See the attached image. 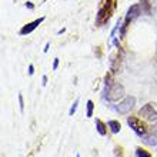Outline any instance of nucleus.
I'll use <instances>...</instances> for the list:
<instances>
[{
	"mask_svg": "<svg viewBox=\"0 0 157 157\" xmlns=\"http://www.w3.org/2000/svg\"><path fill=\"white\" fill-rule=\"evenodd\" d=\"M139 14H140V4H133L132 7L128 9L127 14H126V19H124V26H123V29H121V36H124V33H126V27L130 25V21H132L133 19H136Z\"/></svg>",
	"mask_w": 157,
	"mask_h": 157,
	"instance_id": "39448f33",
	"label": "nucleus"
},
{
	"mask_svg": "<svg viewBox=\"0 0 157 157\" xmlns=\"http://www.w3.org/2000/svg\"><path fill=\"white\" fill-rule=\"evenodd\" d=\"M107 126L110 127V130H112L113 134H117V133L120 132V127H121V126H120V123H119V121H116V120H110V121L107 123Z\"/></svg>",
	"mask_w": 157,
	"mask_h": 157,
	"instance_id": "6e6552de",
	"label": "nucleus"
},
{
	"mask_svg": "<svg viewBox=\"0 0 157 157\" xmlns=\"http://www.w3.org/2000/svg\"><path fill=\"white\" fill-rule=\"evenodd\" d=\"M136 156L137 157H151V154L149 151H146V150L140 149V147H137L136 149Z\"/></svg>",
	"mask_w": 157,
	"mask_h": 157,
	"instance_id": "9d476101",
	"label": "nucleus"
},
{
	"mask_svg": "<svg viewBox=\"0 0 157 157\" xmlns=\"http://www.w3.org/2000/svg\"><path fill=\"white\" fill-rule=\"evenodd\" d=\"M134 104H136V99H134L133 96H128L123 101H120L114 109H116V112H119L120 114H127V113L134 107Z\"/></svg>",
	"mask_w": 157,
	"mask_h": 157,
	"instance_id": "20e7f679",
	"label": "nucleus"
},
{
	"mask_svg": "<svg viewBox=\"0 0 157 157\" xmlns=\"http://www.w3.org/2000/svg\"><path fill=\"white\" fill-rule=\"evenodd\" d=\"M49 47H50V44L47 43V44H46V47H44V52H47V50H49Z\"/></svg>",
	"mask_w": 157,
	"mask_h": 157,
	"instance_id": "6ab92c4d",
	"label": "nucleus"
},
{
	"mask_svg": "<svg viewBox=\"0 0 157 157\" xmlns=\"http://www.w3.org/2000/svg\"><path fill=\"white\" fill-rule=\"evenodd\" d=\"M34 73V67H33V64H30L29 66V75H33Z\"/></svg>",
	"mask_w": 157,
	"mask_h": 157,
	"instance_id": "2eb2a0df",
	"label": "nucleus"
},
{
	"mask_svg": "<svg viewBox=\"0 0 157 157\" xmlns=\"http://www.w3.org/2000/svg\"><path fill=\"white\" fill-rule=\"evenodd\" d=\"M124 96V87L119 83H114L109 87V90H106V99L109 101H119Z\"/></svg>",
	"mask_w": 157,
	"mask_h": 157,
	"instance_id": "f03ea898",
	"label": "nucleus"
},
{
	"mask_svg": "<svg viewBox=\"0 0 157 157\" xmlns=\"http://www.w3.org/2000/svg\"><path fill=\"white\" fill-rule=\"evenodd\" d=\"M153 133H154V136L157 137V123H156V126H154V128H153Z\"/></svg>",
	"mask_w": 157,
	"mask_h": 157,
	"instance_id": "f3484780",
	"label": "nucleus"
},
{
	"mask_svg": "<svg viewBox=\"0 0 157 157\" xmlns=\"http://www.w3.org/2000/svg\"><path fill=\"white\" fill-rule=\"evenodd\" d=\"M43 20H44V17H40V19H37V20H34V21H32V23H29V25H26V26H23L21 27V30H20V34H29V33H32L36 27H39V26L43 23Z\"/></svg>",
	"mask_w": 157,
	"mask_h": 157,
	"instance_id": "0eeeda50",
	"label": "nucleus"
},
{
	"mask_svg": "<svg viewBox=\"0 0 157 157\" xmlns=\"http://www.w3.org/2000/svg\"><path fill=\"white\" fill-rule=\"evenodd\" d=\"M93 109H94V103H93V101H91V100H89V101H87V117H91L93 116Z\"/></svg>",
	"mask_w": 157,
	"mask_h": 157,
	"instance_id": "9b49d317",
	"label": "nucleus"
},
{
	"mask_svg": "<svg viewBox=\"0 0 157 157\" xmlns=\"http://www.w3.org/2000/svg\"><path fill=\"white\" fill-rule=\"evenodd\" d=\"M110 13H112V0H101V3L99 6V10H97L96 23L99 26L106 23L109 20V17H110Z\"/></svg>",
	"mask_w": 157,
	"mask_h": 157,
	"instance_id": "f257e3e1",
	"label": "nucleus"
},
{
	"mask_svg": "<svg viewBox=\"0 0 157 157\" xmlns=\"http://www.w3.org/2000/svg\"><path fill=\"white\" fill-rule=\"evenodd\" d=\"M96 127H97V132H99L101 136H104V134L107 133V127H106V124H104L100 119L96 120Z\"/></svg>",
	"mask_w": 157,
	"mask_h": 157,
	"instance_id": "1a4fd4ad",
	"label": "nucleus"
},
{
	"mask_svg": "<svg viewBox=\"0 0 157 157\" xmlns=\"http://www.w3.org/2000/svg\"><path fill=\"white\" fill-rule=\"evenodd\" d=\"M76 157H80V154H77V156H76Z\"/></svg>",
	"mask_w": 157,
	"mask_h": 157,
	"instance_id": "aec40b11",
	"label": "nucleus"
},
{
	"mask_svg": "<svg viewBox=\"0 0 157 157\" xmlns=\"http://www.w3.org/2000/svg\"><path fill=\"white\" fill-rule=\"evenodd\" d=\"M139 116H141L143 119H147V120H153L157 117V109L154 107L153 103H147L144 107L140 109Z\"/></svg>",
	"mask_w": 157,
	"mask_h": 157,
	"instance_id": "423d86ee",
	"label": "nucleus"
},
{
	"mask_svg": "<svg viewBox=\"0 0 157 157\" xmlns=\"http://www.w3.org/2000/svg\"><path fill=\"white\" fill-rule=\"evenodd\" d=\"M77 104H78V99L76 100L75 103H73V106H71L70 110H69V114H70V116H73V114L76 113V110H77Z\"/></svg>",
	"mask_w": 157,
	"mask_h": 157,
	"instance_id": "f8f14e48",
	"label": "nucleus"
},
{
	"mask_svg": "<svg viewBox=\"0 0 157 157\" xmlns=\"http://www.w3.org/2000/svg\"><path fill=\"white\" fill-rule=\"evenodd\" d=\"M19 104H20V110L23 112L25 110V101H23V96L19 94Z\"/></svg>",
	"mask_w": 157,
	"mask_h": 157,
	"instance_id": "ddd939ff",
	"label": "nucleus"
},
{
	"mask_svg": "<svg viewBox=\"0 0 157 157\" xmlns=\"http://www.w3.org/2000/svg\"><path fill=\"white\" fill-rule=\"evenodd\" d=\"M26 7H29V9H33V4H32V3H26Z\"/></svg>",
	"mask_w": 157,
	"mask_h": 157,
	"instance_id": "a211bd4d",
	"label": "nucleus"
},
{
	"mask_svg": "<svg viewBox=\"0 0 157 157\" xmlns=\"http://www.w3.org/2000/svg\"><path fill=\"white\" fill-rule=\"evenodd\" d=\"M127 123H128V126L132 127V130L136 133L137 136H140V137H144L146 136L147 128H146L144 123H141L140 119H137V117H128Z\"/></svg>",
	"mask_w": 157,
	"mask_h": 157,
	"instance_id": "7ed1b4c3",
	"label": "nucleus"
},
{
	"mask_svg": "<svg viewBox=\"0 0 157 157\" xmlns=\"http://www.w3.org/2000/svg\"><path fill=\"white\" fill-rule=\"evenodd\" d=\"M43 86H46V83H47V77H46V76H43Z\"/></svg>",
	"mask_w": 157,
	"mask_h": 157,
	"instance_id": "dca6fc26",
	"label": "nucleus"
},
{
	"mask_svg": "<svg viewBox=\"0 0 157 157\" xmlns=\"http://www.w3.org/2000/svg\"><path fill=\"white\" fill-rule=\"evenodd\" d=\"M57 66H59V59H54V63H53V69H54V70L57 69Z\"/></svg>",
	"mask_w": 157,
	"mask_h": 157,
	"instance_id": "4468645a",
	"label": "nucleus"
}]
</instances>
